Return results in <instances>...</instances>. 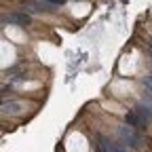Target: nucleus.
<instances>
[{
  "label": "nucleus",
  "mask_w": 152,
  "mask_h": 152,
  "mask_svg": "<svg viewBox=\"0 0 152 152\" xmlns=\"http://www.w3.org/2000/svg\"><path fill=\"white\" fill-rule=\"evenodd\" d=\"M47 11H53V7L47 0H28V2H23V13H47Z\"/></svg>",
  "instance_id": "2"
},
{
  "label": "nucleus",
  "mask_w": 152,
  "mask_h": 152,
  "mask_svg": "<svg viewBox=\"0 0 152 152\" xmlns=\"http://www.w3.org/2000/svg\"><path fill=\"white\" fill-rule=\"evenodd\" d=\"M118 142H123L127 148H133V150L142 148V144H144L142 135H140V133H135V129L129 127V125L118 127Z\"/></svg>",
  "instance_id": "1"
},
{
  "label": "nucleus",
  "mask_w": 152,
  "mask_h": 152,
  "mask_svg": "<svg viewBox=\"0 0 152 152\" xmlns=\"http://www.w3.org/2000/svg\"><path fill=\"white\" fill-rule=\"evenodd\" d=\"M140 104H144V106H148V108L152 110V93H146V91H144V93H142V102H140Z\"/></svg>",
  "instance_id": "7"
},
{
  "label": "nucleus",
  "mask_w": 152,
  "mask_h": 152,
  "mask_svg": "<svg viewBox=\"0 0 152 152\" xmlns=\"http://www.w3.org/2000/svg\"><path fill=\"white\" fill-rule=\"evenodd\" d=\"M150 45H152V42H150Z\"/></svg>",
  "instance_id": "9"
},
{
  "label": "nucleus",
  "mask_w": 152,
  "mask_h": 152,
  "mask_svg": "<svg viewBox=\"0 0 152 152\" xmlns=\"http://www.w3.org/2000/svg\"><path fill=\"white\" fill-rule=\"evenodd\" d=\"M125 125H129V127L135 129V127H144V125H146V121L140 116L135 110H129V112L125 114Z\"/></svg>",
  "instance_id": "4"
},
{
  "label": "nucleus",
  "mask_w": 152,
  "mask_h": 152,
  "mask_svg": "<svg viewBox=\"0 0 152 152\" xmlns=\"http://www.w3.org/2000/svg\"><path fill=\"white\" fill-rule=\"evenodd\" d=\"M32 17L28 13H11V15H2V23H17V26H30Z\"/></svg>",
  "instance_id": "3"
},
{
  "label": "nucleus",
  "mask_w": 152,
  "mask_h": 152,
  "mask_svg": "<svg viewBox=\"0 0 152 152\" xmlns=\"http://www.w3.org/2000/svg\"><path fill=\"white\" fill-rule=\"evenodd\" d=\"M133 110H135V112L140 114V116H142L146 123H148V121H152V110H150L148 106H144V104H137V106L133 108Z\"/></svg>",
  "instance_id": "5"
},
{
  "label": "nucleus",
  "mask_w": 152,
  "mask_h": 152,
  "mask_svg": "<svg viewBox=\"0 0 152 152\" xmlns=\"http://www.w3.org/2000/svg\"><path fill=\"white\" fill-rule=\"evenodd\" d=\"M47 2H49L51 7H64V4H66V0H47Z\"/></svg>",
  "instance_id": "8"
},
{
  "label": "nucleus",
  "mask_w": 152,
  "mask_h": 152,
  "mask_svg": "<svg viewBox=\"0 0 152 152\" xmlns=\"http://www.w3.org/2000/svg\"><path fill=\"white\" fill-rule=\"evenodd\" d=\"M19 108H21V104H19V102H7V99L2 102V110H4V112H11V114H13V112H19Z\"/></svg>",
  "instance_id": "6"
}]
</instances>
